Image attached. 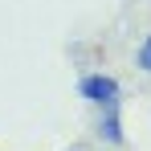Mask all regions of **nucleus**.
Here are the masks:
<instances>
[{
    "mask_svg": "<svg viewBox=\"0 0 151 151\" xmlns=\"http://www.w3.org/2000/svg\"><path fill=\"white\" fill-rule=\"evenodd\" d=\"M78 94L86 102H94V106H119L123 86H119L110 74H82L78 78Z\"/></svg>",
    "mask_w": 151,
    "mask_h": 151,
    "instance_id": "nucleus-1",
    "label": "nucleus"
},
{
    "mask_svg": "<svg viewBox=\"0 0 151 151\" xmlns=\"http://www.w3.org/2000/svg\"><path fill=\"white\" fill-rule=\"evenodd\" d=\"M98 135L106 143H123V123H119V106H102V119H98Z\"/></svg>",
    "mask_w": 151,
    "mask_h": 151,
    "instance_id": "nucleus-2",
    "label": "nucleus"
},
{
    "mask_svg": "<svg viewBox=\"0 0 151 151\" xmlns=\"http://www.w3.org/2000/svg\"><path fill=\"white\" fill-rule=\"evenodd\" d=\"M135 65H139L143 74H151V33L143 37V45H139V53H135Z\"/></svg>",
    "mask_w": 151,
    "mask_h": 151,
    "instance_id": "nucleus-3",
    "label": "nucleus"
}]
</instances>
